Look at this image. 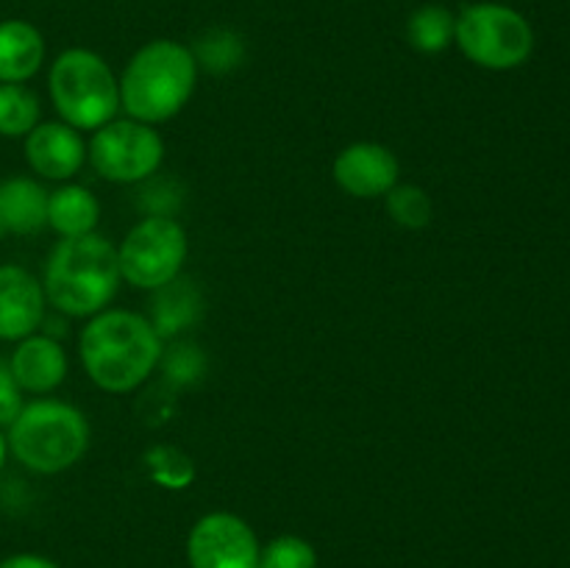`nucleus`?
<instances>
[{
  "mask_svg": "<svg viewBox=\"0 0 570 568\" xmlns=\"http://www.w3.org/2000/svg\"><path fill=\"white\" fill-rule=\"evenodd\" d=\"M45 37L28 20H0V84H26L42 70Z\"/></svg>",
  "mask_w": 570,
  "mask_h": 568,
  "instance_id": "obj_15",
  "label": "nucleus"
},
{
  "mask_svg": "<svg viewBox=\"0 0 570 568\" xmlns=\"http://www.w3.org/2000/svg\"><path fill=\"white\" fill-rule=\"evenodd\" d=\"M161 354L165 337L142 312L109 306L87 317L78 337V356L89 382L115 395L142 388L161 365Z\"/></svg>",
  "mask_w": 570,
  "mask_h": 568,
  "instance_id": "obj_1",
  "label": "nucleus"
},
{
  "mask_svg": "<svg viewBox=\"0 0 570 568\" xmlns=\"http://www.w3.org/2000/svg\"><path fill=\"white\" fill-rule=\"evenodd\" d=\"M6 237V232H3V226H0V239H3Z\"/></svg>",
  "mask_w": 570,
  "mask_h": 568,
  "instance_id": "obj_26",
  "label": "nucleus"
},
{
  "mask_svg": "<svg viewBox=\"0 0 570 568\" xmlns=\"http://www.w3.org/2000/svg\"><path fill=\"white\" fill-rule=\"evenodd\" d=\"M48 315L42 278L22 265H0V343H20Z\"/></svg>",
  "mask_w": 570,
  "mask_h": 568,
  "instance_id": "obj_12",
  "label": "nucleus"
},
{
  "mask_svg": "<svg viewBox=\"0 0 570 568\" xmlns=\"http://www.w3.org/2000/svg\"><path fill=\"white\" fill-rule=\"evenodd\" d=\"M22 154L28 167L45 182H72L87 165V139L83 131L61 120H42L26 139Z\"/></svg>",
  "mask_w": 570,
  "mask_h": 568,
  "instance_id": "obj_11",
  "label": "nucleus"
},
{
  "mask_svg": "<svg viewBox=\"0 0 570 568\" xmlns=\"http://www.w3.org/2000/svg\"><path fill=\"white\" fill-rule=\"evenodd\" d=\"M187 282H170L159 290V298H156V317L150 323L156 326V332L165 337V334H176L178 329L187 326L195 317L198 310V295L189 287H184Z\"/></svg>",
  "mask_w": 570,
  "mask_h": 568,
  "instance_id": "obj_20",
  "label": "nucleus"
},
{
  "mask_svg": "<svg viewBox=\"0 0 570 568\" xmlns=\"http://www.w3.org/2000/svg\"><path fill=\"white\" fill-rule=\"evenodd\" d=\"M67 351L53 334L33 332L14 343L9 356V371L17 388L31 395H48L67 379Z\"/></svg>",
  "mask_w": 570,
  "mask_h": 568,
  "instance_id": "obj_13",
  "label": "nucleus"
},
{
  "mask_svg": "<svg viewBox=\"0 0 570 568\" xmlns=\"http://www.w3.org/2000/svg\"><path fill=\"white\" fill-rule=\"evenodd\" d=\"M6 457H9V443H6V429L0 427V471L6 466Z\"/></svg>",
  "mask_w": 570,
  "mask_h": 568,
  "instance_id": "obj_25",
  "label": "nucleus"
},
{
  "mask_svg": "<svg viewBox=\"0 0 570 568\" xmlns=\"http://www.w3.org/2000/svg\"><path fill=\"white\" fill-rule=\"evenodd\" d=\"M259 555L254 527L237 512H206L187 535L189 568H259Z\"/></svg>",
  "mask_w": 570,
  "mask_h": 568,
  "instance_id": "obj_9",
  "label": "nucleus"
},
{
  "mask_svg": "<svg viewBox=\"0 0 570 568\" xmlns=\"http://www.w3.org/2000/svg\"><path fill=\"white\" fill-rule=\"evenodd\" d=\"M48 92L61 123L89 131L115 120L120 111V81L100 53L67 48L48 70Z\"/></svg>",
  "mask_w": 570,
  "mask_h": 568,
  "instance_id": "obj_5",
  "label": "nucleus"
},
{
  "mask_svg": "<svg viewBox=\"0 0 570 568\" xmlns=\"http://www.w3.org/2000/svg\"><path fill=\"white\" fill-rule=\"evenodd\" d=\"M148 468L150 477L161 484V488H187L195 477V466L184 451L167 449V445H159L148 454Z\"/></svg>",
  "mask_w": 570,
  "mask_h": 568,
  "instance_id": "obj_22",
  "label": "nucleus"
},
{
  "mask_svg": "<svg viewBox=\"0 0 570 568\" xmlns=\"http://www.w3.org/2000/svg\"><path fill=\"white\" fill-rule=\"evenodd\" d=\"M98 223L100 200L92 189L65 182L48 195V228L61 239L98 232Z\"/></svg>",
  "mask_w": 570,
  "mask_h": 568,
  "instance_id": "obj_16",
  "label": "nucleus"
},
{
  "mask_svg": "<svg viewBox=\"0 0 570 568\" xmlns=\"http://www.w3.org/2000/svg\"><path fill=\"white\" fill-rule=\"evenodd\" d=\"M334 184L360 200L384 198L401 178V161L382 143H351L334 156Z\"/></svg>",
  "mask_w": 570,
  "mask_h": 568,
  "instance_id": "obj_10",
  "label": "nucleus"
},
{
  "mask_svg": "<svg viewBox=\"0 0 570 568\" xmlns=\"http://www.w3.org/2000/svg\"><path fill=\"white\" fill-rule=\"evenodd\" d=\"M120 109L148 126L173 120L193 100L198 59L176 39H154L128 59L120 72Z\"/></svg>",
  "mask_w": 570,
  "mask_h": 568,
  "instance_id": "obj_3",
  "label": "nucleus"
},
{
  "mask_svg": "<svg viewBox=\"0 0 570 568\" xmlns=\"http://www.w3.org/2000/svg\"><path fill=\"white\" fill-rule=\"evenodd\" d=\"M0 568H59L50 557L31 555V551H20V555H9L0 560Z\"/></svg>",
  "mask_w": 570,
  "mask_h": 568,
  "instance_id": "obj_24",
  "label": "nucleus"
},
{
  "mask_svg": "<svg viewBox=\"0 0 570 568\" xmlns=\"http://www.w3.org/2000/svg\"><path fill=\"white\" fill-rule=\"evenodd\" d=\"M259 568H317V551L301 535H278L262 549Z\"/></svg>",
  "mask_w": 570,
  "mask_h": 568,
  "instance_id": "obj_21",
  "label": "nucleus"
},
{
  "mask_svg": "<svg viewBox=\"0 0 570 568\" xmlns=\"http://www.w3.org/2000/svg\"><path fill=\"white\" fill-rule=\"evenodd\" d=\"M89 429L87 415L78 407L59 399H33L22 404L20 415L6 427L9 454L22 468L42 477L70 471L87 454Z\"/></svg>",
  "mask_w": 570,
  "mask_h": 568,
  "instance_id": "obj_4",
  "label": "nucleus"
},
{
  "mask_svg": "<svg viewBox=\"0 0 570 568\" xmlns=\"http://www.w3.org/2000/svg\"><path fill=\"white\" fill-rule=\"evenodd\" d=\"M454 45L484 70H515L534 50V31L521 11L504 3H473L456 14Z\"/></svg>",
  "mask_w": 570,
  "mask_h": 568,
  "instance_id": "obj_6",
  "label": "nucleus"
},
{
  "mask_svg": "<svg viewBox=\"0 0 570 568\" xmlns=\"http://www.w3.org/2000/svg\"><path fill=\"white\" fill-rule=\"evenodd\" d=\"M42 123V104L28 84H0V137L26 139Z\"/></svg>",
  "mask_w": 570,
  "mask_h": 568,
  "instance_id": "obj_18",
  "label": "nucleus"
},
{
  "mask_svg": "<svg viewBox=\"0 0 570 568\" xmlns=\"http://www.w3.org/2000/svg\"><path fill=\"white\" fill-rule=\"evenodd\" d=\"M48 195L39 178L11 176L0 182V226L6 237H31L48 228Z\"/></svg>",
  "mask_w": 570,
  "mask_h": 568,
  "instance_id": "obj_14",
  "label": "nucleus"
},
{
  "mask_svg": "<svg viewBox=\"0 0 570 568\" xmlns=\"http://www.w3.org/2000/svg\"><path fill=\"white\" fill-rule=\"evenodd\" d=\"M87 161L111 184H145L165 161V139L156 126L115 117L87 139Z\"/></svg>",
  "mask_w": 570,
  "mask_h": 568,
  "instance_id": "obj_8",
  "label": "nucleus"
},
{
  "mask_svg": "<svg viewBox=\"0 0 570 568\" xmlns=\"http://www.w3.org/2000/svg\"><path fill=\"white\" fill-rule=\"evenodd\" d=\"M187 256V228L173 215H145L117 245L122 282L137 290H161L176 282Z\"/></svg>",
  "mask_w": 570,
  "mask_h": 568,
  "instance_id": "obj_7",
  "label": "nucleus"
},
{
  "mask_svg": "<svg viewBox=\"0 0 570 568\" xmlns=\"http://www.w3.org/2000/svg\"><path fill=\"white\" fill-rule=\"evenodd\" d=\"M22 390L17 388L14 376L9 371V360H0V427H9L22 410Z\"/></svg>",
  "mask_w": 570,
  "mask_h": 568,
  "instance_id": "obj_23",
  "label": "nucleus"
},
{
  "mask_svg": "<svg viewBox=\"0 0 570 568\" xmlns=\"http://www.w3.org/2000/svg\"><path fill=\"white\" fill-rule=\"evenodd\" d=\"M384 209H387L390 221L401 228H426L434 217V200L417 184H395L387 195H384Z\"/></svg>",
  "mask_w": 570,
  "mask_h": 568,
  "instance_id": "obj_19",
  "label": "nucleus"
},
{
  "mask_svg": "<svg viewBox=\"0 0 570 568\" xmlns=\"http://www.w3.org/2000/svg\"><path fill=\"white\" fill-rule=\"evenodd\" d=\"M120 282L117 245L98 232L59 239L42 273L48 306L67 317H92L109 310Z\"/></svg>",
  "mask_w": 570,
  "mask_h": 568,
  "instance_id": "obj_2",
  "label": "nucleus"
},
{
  "mask_svg": "<svg viewBox=\"0 0 570 568\" xmlns=\"http://www.w3.org/2000/svg\"><path fill=\"white\" fill-rule=\"evenodd\" d=\"M456 14L440 3H426L415 9L406 20V39L421 53H443L454 45Z\"/></svg>",
  "mask_w": 570,
  "mask_h": 568,
  "instance_id": "obj_17",
  "label": "nucleus"
}]
</instances>
